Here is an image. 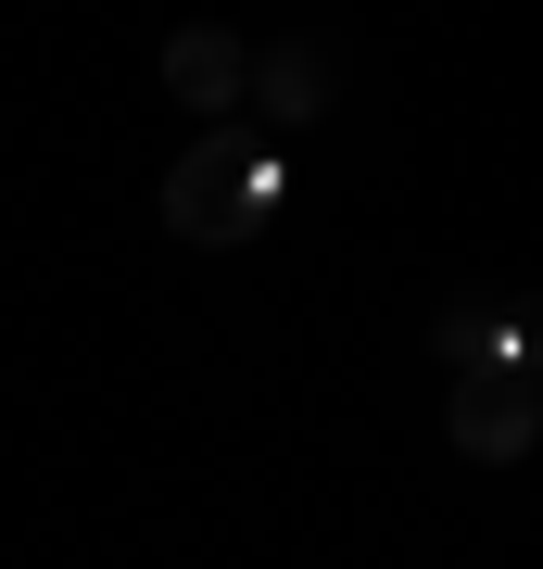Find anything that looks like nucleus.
Wrapping results in <instances>:
<instances>
[{
    "instance_id": "obj_4",
    "label": "nucleus",
    "mask_w": 543,
    "mask_h": 569,
    "mask_svg": "<svg viewBox=\"0 0 543 569\" xmlns=\"http://www.w3.org/2000/svg\"><path fill=\"white\" fill-rule=\"evenodd\" d=\"M241 102H265L279 127H303V114H329V51H265Z\"/></svg>"
},
{
    "instance_id": "obj_1",
    "label": "nucleus",
    "mask_w": 543,
    "mask_h": 569,
    "mask_svg": "<svg viewBox=\"0 0 543 569\" xmlns=\"http://www.w3.org/2000/svg\"><path fill=\"white\" fill-rule=\"evenodd\" d=\"M279 216V164H265L253 140H215V152H190L178 178H164V228L202 253H228V241H253V228Z\"/></svg>"
},
{
    "instance_id": "obj_2",
    "label": "nucleus",
    "mask_w": 543,
    "mask_h": 569,
    "mask_svg": "<svg viewBox=\"0 0 543 569\" xmlns=\"http://www.w3.org/2000/svg\"><path fill=\"white\" fill-rule=\"evenodd\" d=\"M253 89V51L228 39V26H178L164 39V102H190V114H228Z\"/></svg>"
},
{
    "instance_id": "obj_3",
    "label": "nucleus",
    "mask_w": 543,
    "mask_h": 569,
    "mask_svg": "<svg viewBox=\"0 0 543 569\" xmlns=\"http://www.w3.org/2000/svg\"><path fill=\"white\" fill-rule=\"evenodd\" d=\"M531 430H543L531 367H493V380H467V392H455V456H531Z\"/></svg>"
}]
</instances>
